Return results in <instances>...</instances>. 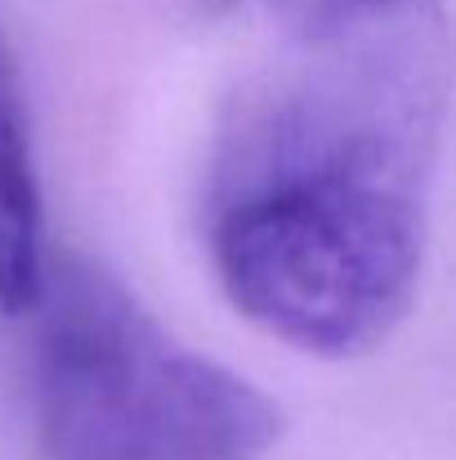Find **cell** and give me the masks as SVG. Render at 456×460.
<instances>
[{
    "instance_id": "obj_5",
    "label": "cell",
    "mask_w": 456,
    "mask_h": 460,
    "mask_svg": "<svg viewBox=\"0 0 456 460\" xmlns=\"http://www.w3.org/2000/svg\"><path fill=\"white\" fill-rule=\"evenodd\" d=\"M233 0H197V9H206V13H215V9H228Z\"/></svg>"
},
{
    "instance_id": "obj_3",
    "label": "cell",
    "mask_w": 456,
    "mask_h": 460,
    "mask_svg": "<svg viewBox=\"0 0 456 460\" xmlns=\"http://www.w3.org/2000/svg\"><path fill=\"white\" fill-rule=\"evenodd\" d=\"M45 201L27 94L0 36V313L22 317L45 273Z\"/></svg>"
},
{
    "instance_id": "obj_2",
    "label": "cell",
    "mask_w": 456,
    "mask_h": 460,
    "mask_svg": "<svg viewBox=\"0 0 456 460\" xmlns=\"http://www.w3.org/2000/svg\"><path fill=\"white\" fill-rule=\"evenodd\" d=\"M27 344V425L40 460H264L282 407L197 353L85 255L45 260Z\"/></svg>"
},
{
    "instance_id": "obj_4",
    "label": "cell",
    "mask_w": 456,
    "mask_h": 460,
    "mask_svg": "<svg viewBox=\"0 0 456 460\" xmlns=\"http://www.w3.org/2000/svg\"><path fill=\"white\" fill-rule=\"evenodd\" d=\"M403 0H269L273 18L296 36V40H326V36H340L385 9H394Z\"/></svg>"
},
{
    "instance_id": "obj_1",
    "label": "cell",
    "mask_w": 456,
    "mask_h": 460,
    "mask_svg": "<svg viewBox=\"0 0 456 460\" xmlns=\"http://www.w3.org/2000/svg\"><path fill=\"white\" fill-rule=\"evenodd\" d=\"M448 108L443 31L403 0L251 81L206 161L219 291L308 358L371 353L407 317Z\"/></svg>"
}]
</instances>
